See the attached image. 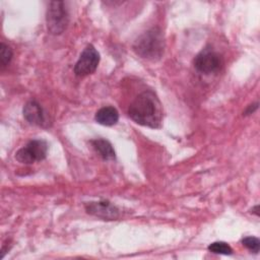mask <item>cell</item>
<instances>
[{
	"label": "cell",
	"instance_id": "obj_8",
	"mask_svg": "<svg viewBox=\"0 0 260 260\" xmlns=\"http://www.w3.org/2000/svg\"><path fill=\"white\" fill-rule=\"evenodd\" d=\"M24 119L32 125L45 127L47 124L46 114L42 106L37 101H29L23 107Z\"/></svg>",
	"mask_w": 260,
	"mask_h": 260
},
{
	"label": "cell",
	"instance_id": "obj_5",
	"mask_svg": "<svg viewBox=\"0 0 260 260\" xmlns=\"http://www.w3.org/2000/svg\"><path fill=\"white\" fill-rule=\"evenodd\" d=\"M100 53L93 45H87L81 52L77 62L74 65L73 71L76 76L83 77L93 73L100 63Z\"/></svg>",
	"mask_w": 260,
	"mask_h": 260
},
{
	"label": "cell",
	"instance_id": "obj_3",
	"mask_svg": "<svg viewBox=\"0 0 260 260\" xmlns=\"http://www.w3.org/2000/svg\"><path fill=\"white\" fill-rule=\"evenodd\" d=\"M47 27L52 35H61L68 26L69 13L64 1H52L49 3L46 14Z\"/></svg>",
	"mask_w": 260,
	"mask_h": 260
},
{
	"label": "cell",
	"instance_id": "obj_9",
	"mask_svg": "<svg viewBox=\"0 0 260 260\" xmlns=\"http://www.w3.org/2000/svg\"><path fill=\"white\" fill-rule=\"evenodd\" d=\"M94 120L103 126H113L119 120V113L114 107H103L95 113Z\"/></svg>",
	"mask_w": 260,
	"mask_h": 260
},
{
	"label": "cell",
	"instance_id": "obj_7",
	"mask_svg": "<svg viewBox=\"0 0 260 260\" xmlns=\"http://www.w3.org/2000/svg\"><path fill=\"white\" fill-rule=\"evenodd\" d=\"M84 208L88 214L104 220H115L119 217V209L108 200L87 202Z\"/></svg>",
	"mask_w": 260,
	"mask_h": 260
},
{
	"label": "cell",
	"instance_id": "obj_2",
	"mask_svg": "<svg viewBox=\"0 0 260 260\" xmlns=\"http://www.w3.org/2000/svg\"><path fill=\"white\" fill-rule=\"evenodd\" d=\"M133 50L143 59L150 61L160 59L165 50L161 30L157 27H152L140 35L133 44Z\"/></svg>",
	"mask_w": 260,
	"mask_h": 260
},
{
	"label": "cell",
	"instance_id": "obj_4",
	"mask_svg": "<svg viewBox=\"0 0 260 260\" xmlns=\"http://www.w3.org/2000/svg\"><path fill=\"white\" fill-rule=\"evenodd\" d=\"M47 152L48 143L42 139H34L16 151L15 159L21 164L30 165L45 159Z\"/></svg>",
	"mask_w": 260,
	"mask_h": 260
},
{
	"label": "cell",
	"instance_id": "obj_12",
	"mask_svg": "<svg viewBox=\"0 0 260 260\" xmlns=\"http://www.w3.org/2000/svg\"><path fill=\"white\" fill-rule=\"evenodd\" d=\"M13 56L12 49L6 45L5 43H1L0 46V64H1V69H4L11 61Z\"/></svg>",
	"mask_w": 260,
	"mask_h": 260
},
{
	"label": "cell",
	"instance_id": "obj_15",
	"mask_svg": "<svg viewBox=\"0 0 260 260\" xmlns=\"http://www.w3.org/2000/svg\"><path fill=\"white\" fill-rule=\"evenodd\" d=\"M258 208H259V205H256L255 207L252 208V212L255 213L256 215H259V212H258Z\"/></svg>",
	"mask_w": 260,
	"mask_h": 260
},
{
	"label": "cell",
	"instance_id": "obj_6",
	"mask_svg": "<svg viewBox=\"0 0 260 260\" xmlns=\"http://www.w3.org/2000/svg\"><path fill=\"white\" fill-rule=\"evenodd\" d=\"M194 67L201 73L211 74L217 72L222 66V59L212 48L206 47L201 50L193 61Z\"/></svg>",
	"mask_w": 260,
	"mask_h": 260
},
{
	"label": "cell",
	"instance_id": "obj_10",
	"mask_svg": "<svg viewBox=\"0 0 260 260\" xmlns=\"http://www.w3.org/2000/svg\"><path fill=\"white\" fill-rule=\"evenodd\" d=\"M94 150L100 154V156L105 160L114 159L116 157L115 150L110 141L104 138H96L90 141Z\"/></svg>",
	"mask_w": 260,
	"mask_h": 260
},
{
	"label": "cell",
	"instance_id": "obj_14",
	"mask_svg": "<svg viewBox=\"0 0 260 260\" xmlns=\"http://www.w3.org/2000/svg\"><path fill=\"white\" fill-rule=\"evenodd\" d=\"M257 109H258V103L252 104V105H250V106H249V107L246 109V111H245L244 115H250V114L254 113V112H255Z\"/></svg>",
	"mask_w": 260,
	"mask_h": 260
},
{
	"label": "cell",
	"instance_id": "obj_13",
	"mask_svg": "<svg viewBox=\"0 0 260 260\" xmlns=\"http://www.w3.org/2000/svg\"><path fill=\"white\" fill-rule=\"evenodd\" d=\"M242 245L253 253H258L260 249V241L256 237H246L242 240Z\"/></svg>",
	"mask_w": 260,
	"mask_h": 260
},
{
	"label": "cell",
	"instance_id": "obj_11",
	"mask_svg": "<svg viewBox=\"0 0 260 260\" xmlns=\"http://www.w3.org/2000/svg\"><path fill=\"white\" fill-rule=\"evenodd\" d=\"M208 251L214 254H221V255H231L233 253L232 247L225 242H213L208 246Z\"/></svg>",
	"mask_w": 260,
	"mask_h": 260
},
{
	"label": "cell",
	"instance_id": "obj_1",
	"mask_svg": "<svg viewBox=\"0 0 260 260\" xmlns=\"http://www.w3.org/2000/svg\"><path fill=\"white\" fill-rule=\"evenodd\" d=\"M128 115L139 125L153 129L161 126V104L152 90H144L138 94L130 105Z\"/></svg>",
	"mask_w": 260,
	"mask_h": 260
}]
</instances>
